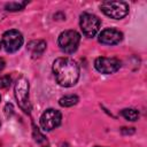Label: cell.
I'll return each mask as SVG.
<instances>
[{"mask_svg": "<svg viewBox=\"0 0 147 147\" xmlns=\"http://www.w3.org/2000/svg\"><path fill=\"white\" fill-rule=\"evenodd\" d=\"M53 74L61 86L70 87L79 78V67L70 57H59L53 62Z\"/></svg>", "mask_w": 147, "mask_h": 147, "instance_id": "6da1fadb", "label": "cell"}, {"mask_svg": "<svg viewBox=\"0 0 147 147\" xmlns=\"http://www.w3.org/2000/svg\"><path fill=\"white\" fill-rule=\"evenodd\" d=\"M15 98L20 108L29 114L31 110L29 101V82L24 76L18 77L15 83Z\"/></svg>", "mask_w": 147, "mask_h": 147, "instance_id": "7a4b0ae2", "label": "cell"}, {"mask_svg": "<svg viewBox=\"0 0 147 147\" xmlns=\"http://www.w3.org/2000/svg\"><path fill=\"white\" fill-rule=\"evenodd\" d=\"M101 10L110 18L121 20L129 13V6L124 1H103L101 3Z\"/></svg>", "mask_w": 147, "mask_h": 147, "instance_id": "3957f363", "label": "cell"}, {"mask_svg": "<svg viewBox=\"0 0 147 147\" xmlns=\"http://www.w3.org/2000/svg\"><path fill=\"white\" fill-rule=\"evenodd\" d=\"M80 41V36L75 30H65L59 36V46L64 53H74Z\"/></svg>", "mask_w": 147, "mask_h": 147, "instance_id": "277c9868", "label": "cell"}, {"mask_svg": "<svg viewBox=\"0 0 147 147\" xmlns=\"http://www.w3.org/2000/svg\"><path fill=\"white\" fill-rule=\"evenodd\" d=\"M23 45V36L17 30H8L2 36V46L8 53H14Z\"/></svg>", "mask_w": 147, "mask_h": 147, "instance_id": "5b68a950", "label": "cell"}, {"mask_svg": "<svg viewBox=\"0 0 147 147\" xmlns=\"http://www.w3.org/2000/svg\"><path fill=\"white\" fill-rule=\"evenodd\" d=\"M80 29L86 37H94L100 29V20L98 16L88 13H84L80 16Z\"/></svg>", "mask_w": 147, "mask_h": 147, "instance_id": "8992f818", "label": "cell"}, {"mask_svg": "<svg viewBox=\"0 0 147 147\" xmlns=\"http://www.w3.org/2000/svg\"><path fill=\"white\" fill-rule=\"evenodd\" d=\"M94 67L99 72L105 74V75H109V74L116 72L121 68V61L116 57L101 56V57L95 59Z\"/></svg>", "mask_w": 147, "mask_h": 147, "instance_id": "52a82bcc", "label": "cell"}, {"mask_svg": "<svg viewBox=\"0 0 147 147\" xmlns=\"http://www.w3.org/2000/svg\"><path fill=\"white\" fill-rule=\"evenodd\" d=\"M61 123V113L56 109H47L40 117V126L45 131H52Z\"/></svg>", "mask_w": 147, "mask_h": 147, "instance_id": "ba28073f", "label": "cell"}, {"mask_svg": "<svg viewBox=\"0 0 147 147\" xmlns=\"http://www.w3.org/2000/svg\"><path fill=\"white\" fill-rule=\"evenodd\" d=\"M123 39L122 32L116 29H106L99 36V41L105 45H116Z\"/></svg>", "mask_w": 147, "mask_h": 147, "instance_id": "9c48e42d", "label": "cell"}, {"mask_svg": "<svg viewBox=\"0 0 147 147\" xmlns=\"http://www.w3.org/2000/svg\"><path fill=\"white\" fill-rule=\"evenodd\" d=\"M28 49L31 53L32 57H38L40 56L45 49H46V42L44 40H32L28 45Z\"/></svg>", "mask_w": 147, "mask_h": 147, "instance_id": "30bf717a", "label": "cell"}, {"mask_svg": "<svg viewBox=\"0 0 147 147\" xmlns=\"http://www.w3.org/2000/svg\"><path fill=\"white\" fill-rule=\"evenodd\" d=\"M78 102V96L74 95V94H69V95H64L59 100L60 106L62 107H72Z\"/></svg>", "mask_w": 147, "mask_h": 147, "instance_id": "8fae6325", "label": "cell"}, {"mask_svg": "<svg viewBox=\"0 0 147 147\" xmlns=\"http://www.w3.org/2000/svg\"><path fill=\"white\" fill-rule=\"evenodd\" d=\"M121 115L127 119V121H131V122H134L138 119L139 117V113L136 110V109H132V108H126V109H123L121 111Z\"/></svg>", "mask_w": 147, "mask_h": 147, "instance_id": "7c38bea8", "label": "cell"}, {"mask_svg": "<svg viewBox=\"0 0 147 147\" xmlns=\"http://www.w3.org/2000/svg\"><path fill=\"white\" fill-rule=\"evenodd\" d=\"M26 5V2H9L6 5V9L9 11H17L24 8V6Z\"/></svg>", "mask_w": 147, "mask_h": 147, "instance_id": "4fadbf2b", "label": "cell"}, {"mask_svg": "<svg viewBox=\"0 0 147 147\" xmlns=\"http://www.w3.org/2000/svg\"><path fill=\"white\" fill-rule=\"evenodd\" d=\"M11 83V78L10 76L8 75H5V76H1L0 77V88H6L10 85Z\"/></svg>", "mask_w": 147, "mask_h": 147, "instance_id": "5bb4252c", "label": "cell"}, {"mask_svg": "<svg viewBox=\"0 0 147 147\" xmlns=\"http://www.w3.org/2000/svg\"><path fill=\"white\" fill-rule=\"evenodd\" d=\"M5 65H6V62H5V60L3 59H0V71L5 68Z\"/></svg>", "mask_w": 147, "mask_h": 147, "instance_id": "9a60e30c", "label": "cell"}]
</instances>
